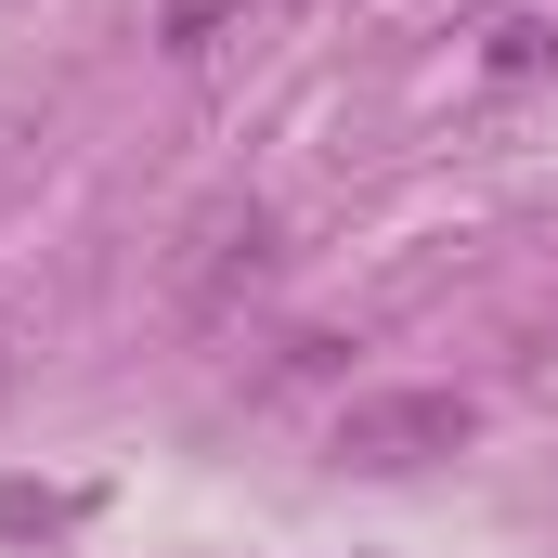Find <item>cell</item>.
<instances>
[{"mask_svg": "<svg viewBox=\"0 0 558 558\" xmlns=\"http://www.w3.org/2000/svg\"><path fill=\"white\" fill-rule=\"evenodd\" d=\"M468 428H481L468 390H364V403L338 416V454H351V468H428V454H454Z\"/></svg>", "mask_w": 558, "mask_h": 558, "instance_id": "obj_1", "label": "cell"}, {"mask_svg": "<svg viewBox=\"0 0 558 558\" xmlns=\"http://www.w3.org/2000/svg\"><path fill=\"white\" fill-rule=\"evenodd\" d=\"M92 494H39V481H0V533H78Z\"/></svg>", "mask_w": 558, "mask_h": 558, "instance_id": "obj_2", "label": "cell"}, {"mask_svg": "<svg viewBox=\"0 0 558 558\" xmlns=\"http://www.w3.org/2000/svg\"><path fill=\"white\" fill-rule=\"evenodd\" d=\"M234 13H260V0H169V13H156V52H208Z\"/></svg>", "mask_w": 558, "mask_h": 558, "instance_id": "obj_3", "label": "cell"}, {"mask_svg": "<svg viewBox=\"0 0 558 558\" xmlns=\"http://www.w3.org/2000/svg\"><path fill=\"white\" fill-rule=\"evenodd\" d=\"M0 377H13V338H0Z\"/></svg>", "mask_w": 558, "mask_h": 558, "instance_id": "obj_4", "label": "cell"}, {"mask_svg": "<svg viewBox=\"0 0 558 558\" xmlns=\"http://www.w3.org/2000/svg\"><path fill=\"white\" fill-rule=\"evenodd\" d=\"M260 13H286V0H260Z\"/></svg>", "mask_w": 558, "mask_h": 558, "instance_id": "obj_5", "label": "cell"}]
</instances>
